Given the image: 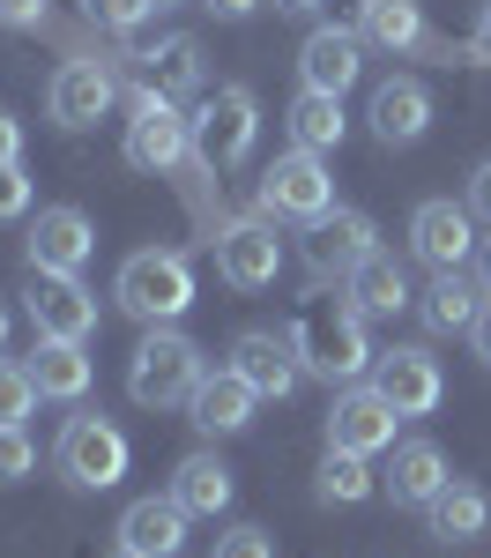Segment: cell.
I'll return each mask as SVG.
<instances>
[{
  "mask_svg": "<svg viewBox=\"0 0 491 558\" xmlns=\"http://www.w3.org/2000/svg\"><path fill=\"white\" fill-rule=\"evenodd\" d=\"M291 350H298V365H306L312 380H365L372 373V336H365V313L351 305V291L343 299H306L298 305V320H291Z\"/></svg>",
  "mask_w": 491,
  "mask_h": 558,
  "instance_id": "6da1fadb",
  "label": "cell"
},
{
  "mask_svg": "<svg viewBox=\"0 0 491 558\" xmlns=\"http://www.w3.org/2000/svg\"><path fill=\"white\" fill-rule=\"evenodd\" d=\"M112 299H120V313L142 320V328H179V320L194 313V260L179 254V246H142V254L120 260Z\"/></svg>",
  "mask_w": 491,
  "mask_h": 558,
  "instance_id": "7a4b0ae2",
  "label": "cell"
},
{
  "mask_svg": "<svg viewBox=\"0 0 491 558\" xmlns=\"http://www.w3.org/2000/svg\"><path fill=\"white\" fill-rule=\"evenodd\" d=\"M186 128H194V165H201L209 179L238 172V165L254 157V142H261V97H254L246 83H217Z\"/></svg>",
  "mask_w": 491,
  "mask_h": 558,
  "instance_id": "3957f363",
  "label": "cell"
},
{
  "mask_svg": "<svg viewBox=\"0 0 491 558\" xmlns=\"http://www.w3.org/2000/svg\"><path fill=\"white\" fill-rule=\"evenodd\" d=\"M201 373H209V357H201L194 336H179V328H149L142 350H134V365H127V395L142 402V410H186L194 387H201Z\"/></svg>",
  "mask_w": 491,
  "mask_h": 558,
  "instance_id": "277c9868",
  "label": "cell"
},
{
  "mask_svg": "<svg viewBox=\"0 0 491 558\" xmlns=\"http://www.w3.org/2000/svg\"><path fill=\"white\" fill-rule=\"evenodd\" d=\"M328 209H335L328 157H312V149H298V142H291V149L261 172V186H254V216H268V223H320Z\"/></svg>",
  "mask_w": 491,
  "mask_h": 558,
  "instance_id": "5b68a950",
  "label": "cell"
},
{
  "mask_svg": "<svg viewBox=\"0 0 491 558\" xmlns=\"http://www.w3.org/2000/svg\"><path fill=\"white\" fill-rule=\"evenodd\" d=\"M52 462H60V476L75 484V492H112L120 476H127V432L112 425V417H67L60 425V447H52Z\"/></svg>",
  "mask_w": 491,
  "mask_h": 558,
  "instance_id": "8992f818",
  "label": "cell"
},
{
  "mask_svg": "<svg viewBox=\"0 0 491 558\" xmlns=\"http://www.w3.org/2000/svg\"><path fill=\"white\" fill-rule=\"evenodd\" d=\"M112 105H120V75L105 60H89V52H67L52 68V83H45V112H52V128H67V134L97 128Z\"/></svg>",
  "mask_w": 491,
  "mask_h": 558,
  "instance_id": "52a82bcc",
  "label": "cell"
},
{
  "mask_svg": "<svg viewBox=\"0 0 491 558\" xmlns=\"http://www.w3.org/2000/svg\"><path fill=\"white\" fill-rule=\"evenodd\" d=\"M127 165L134 172H157V179H172L179 165H194V128H186V112L179 105H164V97H134V112H127Z\"/></svg>",
  "mask_w": 491,
  "mask_h": 558,
  "instance_id": "ba28073f",
  "label": "cell"
},
{
  "mask_svg": "<svg viewBox=\"0 0 491 558\" xmlns=\"http://www.w3.org/2000/svg\"><path fill=\"white\" fill-rule=\"evenodd\" d=\"M23 313H30V328L52 336V343H89V336H97V291H89L83 276L30 268V283H23Z\"/></svg>",
  "mask_w": 491,
  "mask_h": 558,
  "instance_id": "9c48e42d",
  "label": "cell"
},
{
  "mask_svg": "<svg viewBox=\"0 0 491 558\" xmlns=\"http://www.w3.org/2000/svg\"><path fill=\"white\" fill-rule=\"evenodd\" d=\"M209 246H217V276L231 291H268L283 276V239L268 216H231V223H217Z\"/></svg>",
  "mask_w": 491,
  "mask_h": 558,
  "instance_id": "30bf717a",
  "label": "cell"
},
{
  "mask_svg": "<svg viewBox=\"0 0 491 558\" xmlns=\"http://www.w3.org/2000/svg\"><path fill=\"white\" fill-rule=\"evenodd\" d=\"M395 402H388V395H380V387L365 380V387H343V395H335V410H328V447H335V454H365V462H372V454H388V447H395Z\"/></svg>",
  "mask_w": 491,
  "mask_h": 558,
  "instance_id": "8fae6325",
  "label": "cell"
},
{
  "mask_svg": "<svg viewBox=\"0 0 491 558\" xmlns=\"http://www.w3.org/2000/svg\"><path fill=\"white\" fill-rule=\"evenodd\" d=\"M372 387L395 402V417H432L446 402V373H440V357L432 350H417V343H402V350H380L372 357Z\"/></svg>",
  "mask_w": 491,
  "mask_h": 558,
  "instance_id": "7c38bea8",
  "label": "cell"
},
{
  "mask_svg": "<svg viewBox=\"0 0 491 558\" xmlns=\"http://www.w3.org/2000/svg\"><path fill=\"white\" fill-rule=\"evenodd\" d=\"M127 75H134V97H164V105H179V97L201 89V38L172 31V38L142 45V52H127Z\"/></svg>",
  "mask_w": 491,
  "mask_h": 558,
  "instance_id": "4fadbf2b",
  "label": "cell"
},
{
  "mask_svg": "<svg viewBox=\"0 0 491 558\" xmlns=\"http://www.w3.org/2000/svg\"><path fill=\"white\" fill-rule=\"evenodd\" d=\"M30 268H52V276H83L89 254H97V223H89L75 202H52V209L30 216Z\"/></svg>",
  "mask_w": 491,
  "mask_h": 558,
  "instance_id": "5bb4252c",
  "label": "cell"
},
{
  "mask_svg": "<svg viewBox=\"0 0 491 558\" xmlns=\"http://www.w3.org/2000/svg\"><path fill=\"white\" fill-rule=\"evenodd\" d=\"M365 254H380V231H372L365 209H328L320 223H306V268L320 276V283H328V276L343 283Z\"/></svg>",
  "mask_w": 491,
  "mask_h": 558,
  "instance_id": "9a60e30c",
  "label": "cell"
},
{
  "mask_svg": "<svg viewBox=\"0 0 491 558\" xmlns=\"http://www.w3.org/2000/svg\"><path fill=\"white\" fill-rule=\"evenodd\" d=\"M409 254L425 260L432 276L440 268H469V254H477V216H469V202L454 209V202H417V216H409Z\"/></svg>",
  "mask_w": 491,
  "mask_h": 558,
  "instance_id": "2e32d148",
  "label": "cell"
},
{
  "mask_svg": "<svg viewBox=\"0 0 491 558\" xmlns=\"http://www.w3.org/2000/svg\"><path fill=\"white\" fill-rule=\"evenodd\" d=\"M365 52L372 45L357 38V31H343V23H320L306 38V52H298V89H320V97H343V89H357V75H365Z\"/></svg>",
  "mask_w": 491,
  "mask_h": 558,
  "instance_id": "e0dca14e",
  "label": "cell"
},
{
  "mask_svg": "<svg viewBox=\"0 0 491 558\" xmlns=\"http://www.w3.org/2000/svg\"><path fill=\"white\" fill-rule=\"evenodd\" d=\"M365 120H372V142L380 149H409V142H425V128H432V89L417 83V75H388V83H372Z\"/></svg>",
  "mask_w": 491,
  "mask_h": 558,
  "instance_id": "ac0fdd59",
  "label": "cell"
},
{
  "mask_svg": "<svg viewBox=\"0 0 491 558\" xmlns=\"http://www.w3.org/2000/svg\"><path fill=\"white\" fill-rule=\"evenodd\" d=\"M357 38L372 45V52H446L454 60V45L432 38V23H425V8L417 0H357Z\"/></svg>",
  "mask_w": 491,
  "mask_h": 558,
  "instance_id": "d6986e66",
  "label": "cell"
},
{
  "mask_svg": "<svg viewBox=\"0 0 491 558\" xmlns=\"http://www.w3.org/2000/svg\"><path fill=\"white\" fill-rule=\"evenodd\" d=\"M231 365L254 380L261 402H283V395H298V380H306V365H298L291 336H275V328H246V336L231 343Z\"/></svg>",
  "mask_w": 491,
  "mask_h": 558,
  "instance_id": "ffe728a7",
  "label": "cell"
},
{
  "mask_svg": "<svg viewBox=\"0 0 491 558\" xmlns=\"http://www.w3.org/2000/svg\"><path fill=\"white\" fill-rule=\"evenodd\" d=\"M254 410H261V395H254V380H246L238 365L201 373L194 402H186V417H194L201 432H246V425H254Z\"/></svg>",
  "mask_w": 491,
  "mask_h": 558,
  "instance_id": "44dd1931",
  "label": "cell"
},
{
  "mask_svg": "<svg viewBox=\"0 0 491 558\" xmlns=\"http://www.w3.org/2000/svg\"><path fill=\"white\" fill-rule=\"evenodd\" d=\"M380 492H388L395 507H417V514H425V507L446 492V454L432 447V439H402L388 476H380Z\"/></svg>",
  "mask_w": 491,
  "mask_h": 558,
  "instance_id": "7402d4cb",
  "label": "cell"
},
{
  "mask_svg": "<svg viewBox=\"0 0 491 558\" xmlns=\"http://www.w3.org/2000/svg\"><path fill=\"white\" fill-rule=\"evenodd\" d=\"M186 507H179L172 492H164V499H134L127 514H120V544H127V551H142V558H179L186 551Z\"/></svg>",
  "mask_w": 491,
  "mask_h": 558,
  "instance_id": "603a6c76",
  "label": "cell"
},
{
  "mask_svg": "<svg viewBox=\"0 0 491 558\" xmlns=\"http://www.w3.org/2000/svg\"><path fill=\"white\" fill-rule=\"evenodd\" d=\"M343 291H351V305L365 320H395V313L417 305V291H409V276H402L395 254H365L351 276H343Z\"/></svg>",
  "mask_w": 491,
  "mask_h": 558,
  "instance_id": "cb8c5ba5",
  "label": "cell"
},
{
  "mask_svg": "<svg viewBox=\"0 0 491 558\" xmlns=\"http://www.w3.org/2000/svg\"><path fill=\"white\" fill-rule=\"evenodd\" d=\"M425 529H432V544H477L491 529V492L469 476H446V492L425 507Z\"/></svg>",
  "mask_w": 491,
  "mask_h": 558,
  "instance_id": "d4e9b609",
  "label": "cell"
},
{
  "mask_svg": "<svg viewBox=\"0 0 491 558\" xmlns=\"http://www.w3.org/2000/svg\"><path fill=\"white\" fill-rule=\"evenodd\" d=\"M23 365H30V380H38V402H83L89 380H97L89 350L83 343H52V336H38V350H30Z\"/></svg>",
  "mask_w": 491,
  "mask_h": 558,
  "instance_id": "484cf974",
  "label": "cell"
},
{
  "mask_svg": "<svg viewBox=\"0 0 491 558\" xmlns=\"http://www.w3.org/2000/svg\"><path fill=\"white\" fill-rule=\"evenodd\" d=\"M417 313H425V328H432V336H469V320L484 313V283H469L462 268H440V276H432V291L417 299Z\"/></svg>",
  "mask_w": 491,
  "mask_h": 558,
  "instance_id": "4316f807",
  "label": "cell"
},
{
  "mask_svg": "<svg viewBox=\"0 0 491 558\" xmlns=\"http://www.w3.org/2000/svg\"><path fill=\"white\" fill-rule=\"evenodd\" d=\"M172 499L186 507V514H209L217 521L223 507H231V470H223L217 454H186L172 470Z\"/></svg>",
  "mask_w": 491,
  "mask_h": 558,
  "instance_id": "83f0119b",
  "label": "cell"
},
{
  "mask_svg": "<svg viewBox=\"0 0 491 558\" xmlns=\"http://www.w3.org/2000/svg\"><path fill=\"white\" fill-rule=\"evenodd\" d=\"M343 134H351V120H343V97L298 89V105H291V142H298V149H312V157H328V149H343Z\"/></svg>",
  "mask_w": 491,
  "mask_h": 558,
  "instance_id": "f1b7e54d",
  "label": "cell"
},
{
  "mask_svg": "<svg viewBox=\"0 0 491 558\" xmlns=\"http://www.w3.org/2000/svg\"><path fill=\"white\" fill-rule=\"evenodd\" d=\"M372 492H380L372 462H365V454H335V447H328V462H320V476H312V499H320V507H365Z\"/></svg>",
  "mask_w": 491,
  "mask_h": 558,
  "instance_id": "f546056e",
  "label": "cell"
},
{
  "mask_svg": "<svg viewBox=\"0 0 491 558\" xmlns=\"http://www.w3.org/2000/svg\"><path fill=\"white\" fill-rule=\"evenodd\" d=\"M38 410V380H30V365L23 357H0V425H23Z\"/></svg>",
  "mask_w": 491,
  "mask_h": 558,
  "instance_id": "4dcf8cb0",
  "label": "cell"
},
{
  "mask_svg": "<svg viewBox=\"0 0 491 558\" xmlns=\"http://www.w3.org/2000/svg\"><path fill=\"white\" fill-rule=\"evenodd\" d=\"M30 470H38V447H30V432H23V425H0V484H23Z\"/></svg>",
  "mask_w": 491,
  "mask_h": 558,
  "instance_id": "1f68e13d",
  "label": "cell"
},
{
  "mask_svg": "<svg viewBox=\"0 0 491 558\" xmlns=\"http://www.w3.org/2000/svg\"><path fill=\"white\" fill-rule=\"evenodd\" d=\"M149 8H157V0H83L89 23H105V31H120V38L142 31V15H149Z\"/></svg>",
  "mask_w": 491,
  "mask_h": 558,
  "instance_id": "d6a6232c",
  "label": "cell"
},
{
  "mask_svg": "<svg viewBox=\"0 0 491 558\" xmlns=\"http://www.w3.org/2000/svg\"><path fill=\"white\" fill-rule=\"evenodd\" d=\"M209 558H275V536L254 529V521H238V529H223V536H217V551H209Z\"/></svg>",
  "mask_w": 491,
  "mask_h": 558,
  "instance_id": "836d02e7",
  "label": "cell"
},
{
  "mask_svg": "<svg viewBox=\"0 0 491 558\" xmlns=\"http://www.w3.org/2000/svg\"><path fill=\"white\" fill-rule=\"evenodd\" d=\"M23 216H30V172L0 165V223H23Z\"/></svg>",
  "mask_w": 491,
  "mask_h": 558,
  "instance_id": "e575fe53",
  "label": "cell"
},
{
  "mask_svg": "<svg viewBox=\"0 0 491 558\" xmlns=\"http://www.w3.org/2000/svg\"><path fill=\"white\" fill-rule=\"evenodd\" d=\"M0 31H45V0H0Z\"/></svg>",
  "mask_w": 491,
  "mask_h": 558,
  "instance_id": "d590c367",
  "label": "cell"
},
{
  "mask_svg": "<svg viewBox=\"0 0 491 558\" xmlns=\"http://www.w3.org/2000/svg\"><path fill=\"white\" fill-rule=\"evenodd\" d=\"M469 216H477V223H491V165H477V172H469Z\"/></svg>",
  "mask_w": 491,
  "mask_h": 558,
  "instance_id": "8d00e7d4",
  "label": "cell"
},
{
  "mask_svg": "<svg viewBox=\"0 0 491 558\" xmlns=\"http://www.w3.org/2000/svg\"><path fill=\"white\" fill-rule=\"evenodd\" d=\"M0 165H23V120L0 112Z\"/></svg>",
  "mask_w": 491,
  "mask_h": 558,
  "instance_id": "74e56055",
  "label": "cell"
},
{
  "mask_svg": "<svg viewBox=\"0 0 491 558\" xmlns=\"http://www.w3.org/2000/svg\"><path fill=\"white\" fill-rule=\"evenodd\" d=\"M469 60H477V68H491V0L477 8V31H469Z\"/></svg>",
  "mask_w": 491,
  "mask_h": 558,
  "instance_id": "f35d334b",
  "label": "cell"
},
{
  "mask_svg": "<svg viewBox=\"0 0 491 558\" xmlns=\"http://www.w3.org/2000/svg\"><path fill=\"white\" fill-rule=\"evenodd\" d=\"M469 350H477V365H491V299H484V313L469 320Z\"/></svg>",
  "mask_w": 491,
  "mask_h": 558,
  "instance_id": "ab89813d",
  "label": "cell"
},
{
  "mask_svg": "<svg viewBox=\"0 0 491 558\" xmlns=\"http://www.w3.org/2000/svg\"><path fill=\"white\" fill-rule=\"evenodd\" d=\"M201 8H209V15H223V23H238V15H254L261 0H201Z\"/></svg>",
  "mask_w": 491,
  "mask_h": 558,
  "instance_id": "60d3db41",
  "label": "cell"
},
{
  "mask_svg": "<svg viewBox=\"0 0 491 558\" xmlns=\"http://www.w3.org/2000/svg\"><path fill=\"white\" fill-rule=\"evenodd\" d=\"M477 283H484V299H491V239L477 246Z\"/></svg>",
  "mask_w": 491,
  "mask_h": 558,
  "instance_id": "b9f144b4",
  "label": "cell"
},
{
  "mask_svg": "<svg viewBox=\"0 0 491 558\" xmlns=\"http://www.w3.org/2000/svg\"><path fill=\"white\" fill-rule=\"evenodd\" d=\"M283 15H320V0H275Z\"/></svg>",
  "mask_w": 491,
  "mask_h": 558,
  "instance_id": "7bdbcfd3",
  "label": "cell"
},
{
  "mask_svg": "<svg viewBox=\"0 0 491 558\" xmlns=\"http://www.w3.org/2000/svg\"><path fill=\"white\" fill-rule=\"evenodd\" d=\"M0 343H8V305H0Z\"/></svg>",
  "mask_w": 491,
  "mask_h": 558,
  "instance_id": "ee69618b",
  "label": "cell"
},
{
  "mask_svg": "<svg viewBox=\"0 0 491 558\" xmlns=\"http://www.w3.org/2000/svg\"><path fill=\"white\" fill-rule=\"evenodd\" d=\"M112 558H142V551H127V544H120V551H112Z\"/></svg>",
  "mask_w": 491,
  "mask_h": 558,
  "instance_id": "f6af8a7d",
  "label": "cell"
},
{
  "mask_svg": "<svg viewBox=\"0 0 491 558\" xmlns=\"http://www.w3.org/2000/svg\"><path fill=\"white\" fill-rule=\"evenodd\" d=\"M157 8H172V0H157Z\"/></svg>",
  "mask_w": 491,
  "mask_h": 558,
  "instance_id": "bcb514c9",
  "label": "cell"
}]
</instances>
